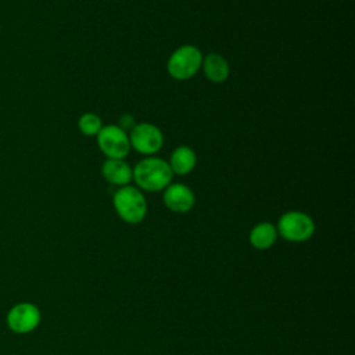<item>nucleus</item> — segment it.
Wrapping results in <instances>:
<instances>
[{
    "label": "nucleus",
    "mask_w": 355,
    "mask_h": 355,
    "mask_svg": "<svg viewBox=\"0 0 355 355\" xmlns=\"http://www.w3.org/2000/svg\"><path fill=\"white\" fill-rule=\"evenodd\" d=\"M133 171V180L144 191H159L172 183L173 173L166 161L158 157H147L139 161Z\"/></svg>",
    "instance_id": "obj_1"
},
{
    "label": "nucleus",
    "mask_w": 355,
    "mask_h": 355,
    "mask_svg": "<svg viewBox=\"0 0 355 355\" xmlns=\"http://www.w3.org/2000/svg\"><path fill=\"white\" fill-rule=\"evenodd\" d=\"M118 216L126 223H140L147 214V201L140 189L130 184L119 187L112 198Z\"/></svg>",
    "instance_id": "obj_2"
},
{
    "label": "nucleus",
    "mask_w": 355,
    "mask_h": 355,
    "mask_svg": "<svg viewBox=\"0 0 355 355\" xmlns=\"http://www.w3.org/2000/svg\"><path fill=\"white\" fill-rule=\"evenodd\" d=\"M201 62V50L193 44H183L169 55L166 61V71L173 79L186 80L198 72Z\"/></svg>",
    "instance_id": "obj_3"
},
{
    "label": "nucleus",
    "mask_w": 355,
    "mask_h": 355,
    "mask_svg": "<svg viewBox=\"0 0 355 355\" xmlns=\"http://www.w3.org/2000/svg\"><path fill=\"white\" fill-rule=\"evenodd\" d=\"M276 230L284 240L300 243L312 237L315 223L312 218L304 212L288 211L280 216Z\"/></svg>",
    "instance_id": "obj_4"
},
{
    "label": "nucleus",
    "mask_w": 355,
    "mask_h": 355,
    "mask_svg": "<svg viewBox=\"0 0 355 355\" xmlns=\"http://www.w3.org/2000/svg\"><path fill=\"white\" fill-rule=\"evenodd\" d=\"M97 146L107 158L123 159L130 150L128 133L118 125H107L96 135Z\"/></svg>",
    "instance_id": "obj_5"
},
{
    "label": "nucleus",
    "mask_w": 355,
    "mask_h": 355,
    "mask_svg": "<svg viewBox=\"0 0 355 355\" xmlns=\"http://www.w3.org/2000/svg\"><path fill=\"white\" fill-rule=\"evenodd\" d=\"M129 136L130 148L144 155L158 153L164 144V135L158 126L150 122H141L132 128Z\"/></svg>",
    "instance_id": "obj_6"
},
{
    "label": "nucleus",
    "mask_w": 355,
    "mask_h": 355,
    "mask_svg": "<svg viewBox=\"0 0 355 355\" xmlns=\"http://www.w3.org/2000/svg\"><path fill=\"white\" fill-rule=\"evenodd\" d=\"M7 322L11 330H14L15 333H28L39 324L40 312L32 304H18L8 312Z\"/></svg>",
    "instance_id": "obj_7"
},
{
    "label": "nucleus",
    "mask_w": 355,
    "mask_h": 355,
    "mask_svg": "<svg viewBox=\"0 0 355 355\" xmlns=\"http://www.w3.org/2000/svg\"><path fill=\"white\" fill-rule=\"evenodd\" d=\"M162 200L168 209H171L172 212H178V214L189 212L194 207V202H196V197H194V193L191 191V189H189L187 186H184L182 183L168 184L164 189Z\"/></svg>",
    "instance_id": "obj_8"
},
{
    "label": "nucleus",
    "mask_w": 355,
    "mask_h": 355,
    "mask_svg": "<svg viewBox=\"0 0 355 355\" xmlns=\"http://www.w3.org/2000/svg\"><path fill=\"white\" fill-rule=\"evenodd\" d=\"M103 178L115 186H126L132 182L133 171L130 165L121 158H107L101 165Z\"/></svg>",
    "instance_id": "obj_9"
},
{
    "label": "nucleus",
    "mask_w": 355,
    "mask_h": 355,
    "mask_svg": "<svg viewBox=\"0 0 355 355\" xmlns=\"http://www.w3.org/2000/svg\"><path fill=\"white\" fill-rule=\"evenodd\" d=\"M202 72L208 80L212 83H222L229 78V62L225 57H222L218 53H209L205 57H202L201 62Z\"/></svg>",
    "instance_id": "obj_10"
},
{
    "label": "nucleus",
    "mask_w": 355,
    "mask_h": 355,
    "mask_svg": "<svg viewBox=\"0 0 355 355\" xmlns=\"http://www.w3.org/2000/svg\"><path fill=\"white\" fill-rule=\"evenodd\" d=\"M196 164H197V155L194 150L190 148L189 146L176 147L172 151L168 162L172 173L178 176H184L190 173L194 169Z\"/></svg>",
    "instance_id": "obj_11"
},
{
    "label": "nucleus",
    "mask_w": 355,
    "mask_h": 355,
    "mask_svg": "<svg viewBox=\"0 0 355 355\" xmlns=\"http://www.w3.org/2000/svg\"><path fill=\"white\" fill-rule=\"evenodd\" d=\"M277 237L276 226L269 222H261L250 232V243L254 248L266 250L270 248Z\"/></svg>",
    "instance_id": "obj_12"
},
{
    "label": "nucleus",
    "mask_w": 355,
    "mask_h": 355,
    "mask_svg": "<svg viewBox=\"0 0 355 355\" xmlns=\"http://www.w3.org/2000/svg\"><path fill=\"white\" fill-rule=\"evenodd\" d=\"M78 128L85 136H96L103 128V122L97 114L85 112L78 121Z\"/></svg>",
    "instance_id": "obj_13"
}]
</instances>
